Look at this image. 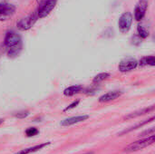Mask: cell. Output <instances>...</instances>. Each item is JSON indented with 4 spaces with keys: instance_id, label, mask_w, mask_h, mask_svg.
<instances>
[{
    "instance_id": "6da1fadb",
    "label": "cell",
    "mask_w": 155,
    "mask_h": 154,
    "mask_svg": "<svg viewBox=\"0 0 155 154\" xmlns=\"http://www.w3.org/2000/svg\"><path fill=\"white\" fill-rule=\"evenodd\" d=\"M4 46L8 57H17L23 50V40L21 35L15 31H8L4 39Z\"/></svg>"
},
{
    "instance_id": "7a4b0ae2",
    "label": "cell",
    "mask_w": 155,
    "mask_h": 154,
    "mask_svg": "<svg viewBox=\"0 0 155 154\" xmlns=\"http://www.w3.org/2000/svg\"><path fill=\"white\" fill-rule=\"evenodd\" d=\"M155 141V135H151L149 137H146V138H143L141 140H138L131 144H129L125 149L124 151L127 152H137V151H140L143 148H146L152 144H153Z\"/></svg>"
},
{
    "instance_id": "3957f363",
    "label": "cell",
    "mask_w": 155,
    "mask_h": 154,
    "mask_svg": "<svg viewBox=\"0 0 155 154\" xmlns=\"http://www.w3.org/2000/svg\"><path fill=\"white\" fill-rule=\"evenodd\" d=\"M56 3H57V0H43L39 4L37 9L35 11L37 14L38 19L46 17L55 7Z\"/></svg>"
},
{
    "instance_id": "277c9868",
    "label": "cell",
    "mask_w": 155,
    "mask_h": 154,
    "mask_svg": "<svg viewBox=\"0 0 155 154\" xmlns=\"http://www.w3.org/2000/svg\"><path fill=\"white\" fill-rule=\"evenodd\" d=\"M134 21V16L131 12H124L119 18L118 26L122 34H126L131 29L132 24Z\"/></svg>"
},
{
    "instance_id": "5b68a950",
    "label": "cell",
    "mask_w": 155,
    "mask_h": 154,
    "mask_svg": "<svg viewBox=\"0 0 155 154\" xmlns=\"http://www.w3.org/2000/svg\"><path fill=\"white\" fill-rule=\"evenodd\" d=\"M37 19H38L37 14H36V12H34V13L30 14L29 15L20 19L16 24V27L21 31L29 30L35 24Z\"/></svg>"
},
{
    "instance_id": "8992f818",
    "label": "cell",
    "mask_w": 155,
    "mask_h": 154,
    "mask_svg": "<svg viewBox=\"0 0 155 154\" xmlns=\"http://www.w3.org/2000/svg\"><path fill=\"white\" fill-rule=\"evenodd\" d=\"M137 66H138V61L135 58L127 57L120 62L118 65V69L121 73H128L134 70Z\"/></svg>"
},
{
    "instance_id": "52a82bcc",
    "label": "cell",
    "mask_w": 155,
    "mask_h": 154,
    "mask_svg": "<svg viewBox=\"0 0 155 154\" xmlns=\"http://www.w3.org/2000/svg\"><path fill=\"white\" fill-rule=\"evenodd\" d=\"M16 10L15 5L3 2L0 3V20H6L7 18L11 17Z\"/></svg>"
},
{
    "instance_id": "ba28073f",
    "label": "cell",
    "mask_w": 155,
    "mask_h": 154,
    "mask_svg": "<svg viewBox=\"0 0 155 154\" xmlns=\"http://www.w3.org/2000/svg\"><path fill=\"white\" fill-rule=\"evenodd\" d=\"M148 8V1L147 0H140L134 9V18L136 21H142L146 14Z\"/></svg>"
},
{
    "instance_id": "9c48e42d",
    "label": "cell",
    "mask_w": 155,
    "mask_h": 154,
    "mask_svg": "<svg viewBox=\"0 0 155 154\" xmlns=\"http://www.w3.org/2000/svg\"><path fill=\"white\" fill-rule=\"evenodd\" d=\"M88 118H89V115H85V114L84 115H79V116H75V117L67 118V119L62 121L60 123V125L63 126V127H69V126H72L74 124H76V123L84 122Z\"/></svg>"
},
{
    "instance_id": "30bf717a",
    "label": "cell",
    "mask_w": 155,
    "mask_h": 154,
    "mask_svg": "<svg viewBox=\"0 0 155 154\" xmlns=\"http://www.w3.org/2000/svg\"><path fill=\"white\" fill-rule=\"evenodd\" d=\"M124 92L120 91V90H114V91H111L108 92L104 94H103L100 98H99V103H108L111 101H114L119 97H121L123 95Z\"/></svg>"
},
{
    "instance_id": "8fae6325",
    "label": "cell",
    "mask_w": 155,
    "mask_h": 154,
    "mask_svg": "<svg viewBox=\"0 0 155 154\" xmlns=\"http://www.w3.org/2000/svg\"><path fill=\"white\" fill-rule=\"evenodd\" d=\"M51 144L50 142H47V143H41V144H38V145H35V146H33V147H29V148H26V149H24V150H21L19 151L18 152L15 154H31L34 153V152H36L42 149H44L45 147H47Z\"/></svg>"
},
{
    "instance_id": "7c38bea8",
    "label": "cell",
    "mask_w": 155,
    "mask_h": 154,
    "mask_svg": "<svg viewBox=\"0 0 155 154\" xmlns=\"http://www.w3.org/2000/svg\"><path fill=\"white\" fill-rule=\"evenodd\" d=\"M154 110V105H152L150 107H147V108H143L142 110H139V111H136L134 113H129L127 116L124 117L125 120H131V119H134V118H137L139 116H142V115H144L146 113H149L150 112L153 111Z\"/></svg>"
},
{
    "instance_id": "4fadbf2b",
    "label": "cell",
    "mask_w": 155,
    "mask_h": 154,
    "mask_svg": "<svg viewBox=\"0 0 155 154\" xmlns=\"http://www.w3.org/2000/svg\"><path fill=\"white\" fill-rule=\"evenodd\" d=\"M83 90H84V88L82 85H72L64 90V95L67 96V97L74 96V95L83 92Z\"/></svg>"
},
{
    "instance_id": "5bb4252c",
    "label": "cell",
    "mask_w": 155,
    "mask_h": 154,
    "mask_svg": "<svg viewBox=\"0 0 155 154\" xmlns=\"http://www.w3.org/2000/svg\"><path fill=\"white\" fill-rule=\"evenodd\" d=\"M138 65L144 67V66H154L155 65V57L154 55H148L142 57L139 62Z\"/></svg>"
},
{
    "instance_id": "9a60e30c",
    "label": "cell",
    "mask_w": 155,
    "mask_h": 154,
    "mask_svg": "<svg viewBox=\"0 0 155 154\" xmlns=\"http://www.w3.org/2000/svg\"><path fill=\"white\" fill-rule=\"evenodd\" d=\"M137 33H138V36L141 39H146L150 35L149 30L143 25H142V24H139L137 25Z\"/></svg>"
},
{
    "instance_id": "2e32d148",
    "label": "cell",
    "mask_w": 155,
    "mask_h": 154,
    "mask_svg": "<svg viewBox=\"0 0 155 154\" xmlns=\"http://www.w3.org/2000/svg\"><path fill=\"white\" fill-rule=\"evenodd\" d=\"M153 120H154V117H152V118L149 119V120H145L144 122L140 123H138V124L135 125V126H133V127H131V128H129V129H127V130H124V132H122L121 133H119V135H123V134L128 133H130V132H132V131H134V130H136V129H138L139 127H142V126H143V125H145V124H147V123L153 122Z\"/></svg>"
},
{
    "instance_id": "e0dca14e",
    "label": "cell",
    "mask_w": 155,
    "mask_h": 154,
    "mask_svg": "<svg viewBox=\"0 0 155 154\" xmlns=\"http://www.w3.org/2000/svg\"><path fill=\"white\" fill-rule=\"evenodd\" d=\"M110 74L109 73H101V74H98L97 75H95L93 79V83L94 84H100L102 82H104V80L108 79L110 77Z\"/></svg>"
},
{
    "instance_id": "ac0fdd59",
    "label": "cell",
    "mask_w": 155,
    "mask_h": 154,
    "mask_svg": "<svg viewBox=\"0 0 155 154\" xmlns=\"http://www.w3.org/2000/svg\"><path fill=\"white\" fill-rule=\"evenodd\" d=\"M38 133H39V130L35 127H30L25 130V135L27 137H33L37 135Z\"/></svg>"
},
{
    "instance_id": "d6986e66",
    "label": "cell",
    "mask_w": 155,
    "mask_h": 154,
    "mask_svg": "<svg viewBox=\"0 0 155 154\" xmlns=\"http://www.w3.org/2000/svg\"><path fill=\"white\" fill-rule=\"evenodd\" d=\"M154 133L155 129L154 127H153V128H151V129H149V130H146V131L143 132L142 133H140L139 137H140V138H146V137H149V136H151V135H153Z\"/></svg>"
},
{
    "instance_id": "ffe728a7",
    "label": "cell",
    "mask_w": 155,
    "mask_h": 154,
    "mask_svg": "<svg viewBox=\"0 0 155 154\" xmlns=\"http://www.w3.org/2000/svg\"><path fill=\"white\" fill-rule=\"evenodd\" d=\"M29 115V112L28 111H21V112H18L15 114V116L18 119H25L26 118L27 116Z\"/></svg>"
},
{
    "instance_id": "44dd1931",
    "label": "cell",
    "mask_w": 155,
    "mask_h": 154,
    "mask_svg": "<svg viewBox=\"0 0 155 154\" xmlns=\"http://www.w3.org/2000/svg\"><path fill=\"white\" fill-rule=\"evenodd\" d=\"M79 103H80V100H76V101L73 102L70 105H68V106L64 110V112H67V111H70V110H72V109L75 108V107L79 104Z\"/></svg>"
},
{
    "instance_id": "7402d4cb",
    "label": "cell",
    "mask_w": 155,
    "mask_h": 154,
    "mask_svg": "<svg viewBox=\"0 0 155 154\" xmlns=\"http://www.w3.org/2000/svg\"><path fill=\"white\" fill-rule=\"evenodd\" d=\"M3 123H4V120L3 119H0V125L3 124Z\"/></svg>"
},
{
    "instance_id": "603a6c76",
    "label": "cell",
    "mask_w": 155,
    "mask_h": 154,
    "mask_svg": "<svg viewBox=\"0 0 155 154\" xmlns=\"http://www.w3.org/2000/svg\"><path fill=\"white\" fill-rule=\"evenodd\" d=\"M84 154H94L93 152H86V153H84Z\"/></svg>"
}]
</instances>
